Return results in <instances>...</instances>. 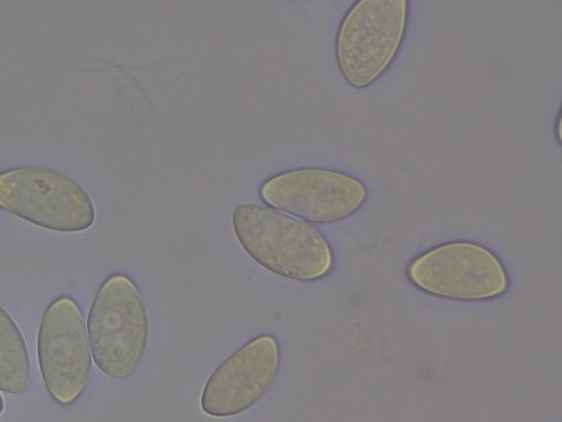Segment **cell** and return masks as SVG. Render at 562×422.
Returning a JSON list of instances; mask_svg holds the SVG:
<instances>
[{"mask_svg":"<svg viewBox=\"0 0 562 422\" xmlns=\"http://www.w3.org/2000/svg\"><path fill=\"white\" fill-rule=\"evenodd\" d=\"M232 230L241 249L260 267L295 282L317 281L334 267L325 236L312 224L258 203L238 204Z\"/></svg>","mask_w":562,"mask_h":422,"instance_id":"cell-1","label":"cell"},{"mask_svg":"<svg viewBox=\"0 0 562 422\" xmlns=\"http://www.w3.org/2000/svg\"><path fill=\"white\" fill-rule=\"evenodd\" d=\"M92 359L113 380L131 378L147 354L150 324L147 306L135 281L123 273L98 287L87 316Z\"/></svg>","mask_w":562,"mask_h":422,"instance_id":"cell-2","label":"cell"},{"mask_svg":"<svg viewBox=\"0 0 562 422\" xmlns=\"http://www.w3.org/2000/svg\"><path fill=\"white\" fill-rule=\"evenodd\" d=\"M409 2L360 0L342 16L335 37V59L345 81L356 89L374 84L403 43Z\"/></svg>","mask_w":562,"mask_h":422,"instance_id":"cell-3","label":"cell"},{"mask_svg":"<svg viewBox=\"0 0 562 422\" xmlns=\"http://www.w3.org/2000/svg\"><path fill=\"white\" fill-rule=\"evenodd\" d=\"M0 209L42 229L76 233L88 230L95 208L83 186L68 173L26 165L0 171Z\"/></svg>","mask_w":562,"mask_h":422,"instance_id":"cell-4","label":"cell"},{"mask_svg":"<svg viewBox=\"0 0 562 422\" xmlns=\"http://www.w3.org/2000/svg\"><path fill=\"white\" fill-rule=\"evenodd\" d=\"M406 276L425 293L465 302L498 298L509 285L502 260L486 246L464 240L418 254L408 263Z\"/></svg>","mask_w":562,"mask_h":422,"instance_id":"cell-5","label":"cell"},{"mask_svg":"<svg viewBox=\"0 0 562 422\" xmlns=\"http://www.w3.org/2000/svg\"><path fill=\"white\" fill-rule=\"evenodd\" d=\"M262 202L306 223L346 220L364 203L368 190L357 177L333 168L301 166L276 173L258 187Z\"/></svg>","mask_w":562,"mask_h":422,"instance_id":"cell-6","label":"cell"},{"mask_svg":"<svg viewBox=\"0 0 562 422\" xmlns=\"http://www.w3.org/2000/svg\"><path fill=\"white\" fill-rule=\"evenodd\" d=\"M36 343L47 393L59 406H71L87 388L92 369L83 314L72 297L58 296L45 308Z\"/></svg>","mask_w":562,"mask_h":422,"instance_id":"cell-7","label":"cell"},{"mask_svg":"<svg viewBox=\"0 0 562 422\" xmlns=\"http://www.w3.org/2000/svg\"><path fill=\"white\" fill-rule=\"evenodd\" d=\"M278 340L261 333L228 354L206 378L201 410L216 419L233 418L256 406L272 388L280 369Z\"/></svg>","mask_w":562,"mask_h":422,"instance_id":"cell-8","label":"cell"},{"mask_svg":"<svg viewBox=\"0 0 562 422\" xmlns=\"http://www.w3.org/2000/svg\"><path fill=\"white\" fill-rule=\"evenodd\" d=\"M31 359L24 336L12 315L0 304V390L23 395L31 386Z\"/></svg>","mask_w":562,"mask_h":422,"instance_id":"cell-9","label":"cell"},{"mask_svg":"<svg viewBox=\"0 0 562 422\" xmlns=\"http://www.w3.org/2000/svg\"><path fill=\"white\" fill-rule=\"evenodd\" d=\"M555 138L559 144H561V110L558 113L557 120H555Z\"/></svg>","mask_w":562,"mask_h":422,"instance_id":"cell-10","label":"cell"},{"mask_svg":"<svg viewBox=\"0 0 562 422\" xmlns=\"http://www.w3.org/2000/svg\"><path fill=\"white\" fill-rule=\"evenodd\" d=\"M3 411H4V400L0 393V415L3 413Z\"/></svg>","mask_w":562,"mask_h":422,"instance_id":"cell-11","label":"cell"}]
</instances>
